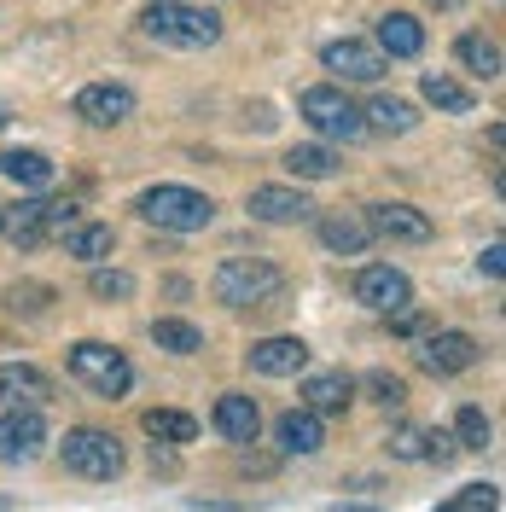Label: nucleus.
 I'll use <instances>...</instances> for the list:
<instances>
[{
    "instance_id": "6ab92c4d",
    "label": "nucleus",
    "mask_w": 506,
    "mask_h": 512,
    "mask_svg": "<svg viewBox=\"0 0 506 512\" xmlns=\"http://www.w3.org/2000/svg\"><path fill=\"white\" fill-rule=\"evenodd\" d=\"M349 396H355L349 373H309L303 379V408H315V414H344Z\"/></svg>"
},
{
    "instance_id": "1a4fd4ad",
    "label": "nucleus",
    "mask_w": 506,
    "mask_h": 512,
    "mask_svg": "<svg viewBox=\"0 0 506 512\" xmlns=\"http://www.w3.org/2000/svg\"><path fill=\"white\" fill-rule=\"evenodd\" d=\"M367 233L390 239V245H425L431 239V216L413 210V204H373L367 210Z\"/></svg>"
},
{
    "instance_id": "4be33fe9",
    "label": "nucleus",
    "mask_w": 506,
    "mask_h": 512,
    "mask_svg": "<svg viewBox=\"0 0 506 512\" xmlns=\"http://www.w3.org/2000/svg\"><path fill=\"white\" fill-rule=\"evenodd\" d=\"M111 245H117L111 222H70V227H64V251L82 256V262H105Z\"/></svg>"
},
{
    "instance_id": "ddd939ff",
    "label": "nucleus",
    "mask_w": 506,
    "mask_h": 512,
    "mask_svg": "<svg viewBox=\"0 0 506 512\" xmlns=\"http://www.w3.org/2000/svg\"><path fill=\"white\" fill-rule=\"evenodd\" d=\"M251 210L256 222H268V227H285V222H309L315 216V204L303 198V187H251Z\"/></svg>"
},
{
    "instance_id": "aec40b11",
    "label": "nucleus",
    "mask_w": 506,
    "mask_h": 512,
    "mask_svg": "<svg viewBox=\"0 0 506 512\" xmlns=\"http://www.w3.org/2000/svg\"><path fill=\"white\" fill-rule=\"evenodd\" d=\"M320 443H326V425H320L315 408H291V414H280V448L285 454H320Z\"/></svg>"
},
{
    "instance_id": "58836bf2",
    "label": "nucleus",
    "mask_w": 506,
    "mask_h": 512,
    "mask_svg": "<svg viewBox=\"0 0 506 512\" xmlns=\"http://www.w3.org/2000/svg\"><path fill=\"white\" fill-rule=\"evenodd\" d=\"M425 6H437V12H454V6H460V0H425Z\"/></svg>"
},
{
    "instance_id": "4c0bfd02",
    "label": "nucleus",
    "mask_w": 506,
    "mask_h": 512,
    "mask_svg": "<svg viewBox=\"0 0 506 512\" xmlns=\"http://www.w3.org/2000/svg\"><path fill=\"white\" fill-rule=\"evenodd\" d=\"M437 512H466V501H460V495H454V501H443V507Z\"/></svg>"
},
{
    "instance_id": "2f4dec72",
    "label": "nucleus",
    "mask_w": 506,
    "mask_h": 512,
    "mask_svg": "<svg viewBox=\"0 0 506 512\" xmlns=\"http://www.w3.org/2000/svg\"><path fill=\"white\" fill-rule=\"evenodd\" d=\"M47 303H53V291L47 286H12L6 291V309H12V315H18V309H24V315H41Z\"/></svg>"
},
{
    "instance_id": "39448f33",
    "label": "nucleus",
    "mask_w": 506,
    "mask_h": 512,
    "mask_svg": "<svg viewBox=\"0 0 506 512\" xmlns=\"http://www.w3.org/2000/svg\"><path fill=\"white\" fill-rule=\"evenodd\" d=\"M70 373L88 384L94 396H105V402L128 396V384H134V367H128V355H123V350H111V344H99V338H82V344L70 350Z\"/></svg>"
},
{
    "instance_id": "9d476101",
    "label": "nucleus",
    "mask_w": 506,
    "mask_h": 512,
    "mask_svg": "<svg viewBox=\"0 0 506 512\" xmlns=\"http://www.w3.org/2000/svg\"><path fill=\"white\" fill-rule=\"evenodd\" d=\"M419 367L437 373V379L466 373V367H477V338L472 332H431V338L419 344Z\"/></svg>"
},
{
    "instance_id": "f704fd0d",
    "label": "nucleus",
    "mask_w": 506,
    "mask_h": 512,
    "mask_svg": "<svg viewBox=\"0 0 506 512\" xmlns=\"http://www.w3.org/2000/svg\"><path fill=\"white\" fill-rule=\"evenodd\" d=\"M460 501H466V512H495L501 507V489H495V483H466Z\"/></svg>"
},
{
    "instance_id": "79ce46f5",
    "label": "nucleus",
    "mask_w": 506,
    "mask_h": 512,
    "mask_svg": "<svg viewBox=\"0 0 506 512\" xmlns=\"http://www.w3.org/2000/svg\"><path fill=\"white\" fill-rule=\"evenodd\" d=\"M0 512H12V501H0Z\"/></svg>"
},
{
    "instance_id": "a211bd4d",
    "label": "nucleus",
    "mask_w": 506,
    "mask_h": 512,
    "mask_svg": "<svg viewBox=\"0 0 506 512\" xmlns=\"http://www.w3.org/2000/svg\"><path fill=\"white\" fill-rule=\"evenodd\" d=\"M0 175H6V181H18V187H30V192H41V187H53V181H59L53 158H47V152H30V146L0 152Z\"/></svg>"
},
{
    "instance_id": "dca6fc26",
    "label": "nucleus",
    "mask_w": 506,
    "mask_h": 512,
    "mask_svg": "<svg viewBox=\"0 0 506 512\" xmlns=\"http://www.w3.org/2000/svg\"><path fill=\"white\" fill-rule=\"evenodd\" d=\"M0 233L18 245V251H35L47 239V198H18L0 210Z\"/></svg>"
},
{
    "instance_id": "473e14b6",
    "label": "nucleus",
    "mask_w": 506,
    "mask_h": 512,
    "mask_svg": "<svg viewBox=\"0 0 506 512\" xmlns=\"http://www.w3.org/2000/svg\"><path fill=\"white\" fill-rule=\"evenodd\" d=\"M390 454L396 460H425V431L419 425H396L390 431Z\"/></svg>"
},
{
    "instance_id": "b1692460",
    "label": "nucleus",
    "mask_w": 506,
    "mask_h": 512,
    "mask_svg": "<svg viewBox=\"0 0 506 512\" xmlns=\"http://www.w3.org/2000/svg\"><path fill=\"white\" fill-rule=\"evenodd\" d=\"M320 245L338 251V256H361L373 245V233H367V222H355V216H326L320 222Z\"/></svg>"
},
{
    "instance_id": "5701e85b",
    "label": "nucleus",
    "mask_w": 506,
    "mask_h": 512,
    "mask_svg": "<svg viewBox=\"0 0 506 512\" xmlns=\"http://www.w3.org/2000/svg\"><path fill=\"white\" fill-rule=\"evenodd\" d=\"M140 425H146V437H152V443H169V448L198 443V419L181 414V408H152Z\"/></svg>"
},
{
    "instance_id": "f257e3e1",
    "label": "nucleus",
    "mask_w": 506,
    "mask_h": 512,
    "mask_svg": "<svg viewBox=\"0 0 506 512\" xmlns=\"http://www.w3.org/2000/svg\"><path fill=\"white\" fill-rule=\"evenodd\" d=\"M210 291L227 309H262V303H280L285 274L268 256H227L222 268H216V280H210Z\"/></svg>"
},
{
    "instance_id": "20e7f679",
    "label": "nucleus",
    "mask_w": 506,
    "mask_h": 512,
    "mask_svg": "<svg viewBox=\"0 0 506 512\" xmlns=\"http://www.w3.org/2000/svg\"><path fill=\"white\" fill-rule=\"evenodd\" d=\"M59 460H64V472H76V478H88V483L123 478V466H128L123 443H117L111 431H99V425H76V431H64Z\"/></svg>"
},
{
    "instance_id": "ea45409f",
    "label": "nucleus",
    "mask_w": 506,
    "mask_h": 512,
    "mask_svg": "<svg viewBox=\"0 0 506 512\" xmlns=\"http://www.w3.org/2000/svg\"><path fill=\"white\" fill-rule=\"evenodd\" d=\"M6 123H12V111H6V105H0V128H6Z\"/></svg>"
},
{
    "instance_id": "bb28decb",
    "label": "nucleus",
    "mask_w": 506,
    "mask_h": 512,
    "mask_svg": "<svg viewBox=\"0 0 506 512\" xmlns=\"http://www.w3.org/2000/svg\"><path fill=\"white\" fill-rule=\"evenodd\" d=\"M454 59L466 64L472 76H483V82L501 76V47H495L489 35H460V41H454Z\"/></svg>"
},
{
    "instance_id": "4468645a",
    "label": "nucleus",
    "mask_w": 506,
    "mask_h": 512,
    "mask_svg": "<svg viewBox=\"0 0 506 512\" xmlns=\"http://www.w3.org/2000/svg\"><path fill=\"white\" fill-rule=\"evenodd\" d=\"M47 396H53V384H47L41 367H30V361H6L0 367V408H41Z\"/></svg>"
},
{
    "instance_id": "423d86ee",
    "label": "nucleus",
    "mask_w": 506,
    "mask_h": 512,
    "mask_svg": "<svg viewBox=\"0 0 506 512\" xmlns=\"http://www.w3.org/2000/svg\"><path fill=\"white\" fill-rule=\"evenodd\" d=\"M297 111L309 117V128L315 134H326V140H361L367 134V117H361V105H349L344 88H303L297 94Z\"/></svg>"
},
{
    "instance_id": "393cba45",
    "label": "nucleus",
    "mask_w": 506,
    "mask_h": 512,
    "mask_svg": "<svg viewBox=\"0 0 506 512\" xmlns=\"http://www.w3.org/2000/svg\"><path fill=\"white\" fill-rule=\"evenodd\" d=\"M285 169H291L297 181H326V175H338L344 163H338L332 146H315V140H309V146H291V152H285Z\"/></svg>"
},
{
    "instance_id": "c9c22d12",
    "label": "nucleus",
    "mask_w": 506,
    "mask_h": 512,
    "mask_svg": "<svg viewBox=\"0 0 506 512\" xmlns=\"http://www.w3.org/2000/svg\"><path fill=\"white\" fill-rule=\"evenodd\" d=\"M460 454V443H454V431H425V460H437V466H448Z\"/></svg>"
},
{
    "instance_id": "7c9ffc66",
    "label": "nucleus",
    "mask_w": 506,
    "mask_h": 512,
    "mask_svg": "<svg viewBox=\"0 0 506 512\" xmlns=\"http://www.w3.org/2000/svg\"><path fill=\"white\" fill-rule=\"evenodd\" d=\"M489 437H495V425H489L483 408H460L454 414V443L460 448H489Z\"/></svg>"
},
{
    "instance_id": "0eeeda50",
    "label": "nucleus",
    "mask_w": 506,
    "mask_h": 512,
    "mask_svg": "<svg viewBox=\"0 0 506 512\" xmlns=\"http://www.w3.org/2000/svg\"><path fill=\"white\" fill-rule=\"evenodd\" d=\"M355 297H361L367 309H379V315H396V309L413 303V280L402 268H390V262H367V268L355 274Z\"/></svg>"
},
{
    "instance_id": "2eb2a0df",
    "label": "nucleus",
    "mask_w": 506,
    "mask_h": 512,
    "mask_svg": "<svg viewBox=\"0 0 506 512\" xmlns=\"http://www.w3.org/2000/svg\"><path fill=\"white\" fill-rule=\"evenodd\" d=\"M251 367L262 379H291L309 367V344L303 338H262V344H251Z\"/></svg>"
},
{
    "instance_id": "e433bc0d",
    "label": "nucleus",
    "mask_w": 506,
    "mask_h": 512,
    "mask_svg": "<svg viewBox=\"0 0 506 512\" xmlns=\"http://www.w3.org/2000/svg\"><path fill=\"white\" fill-rule=\"evenodd\" d=\"M483 274H489V280H501L506 274V245L501 239H489V251H483Z\"/></svg>"
},
{
    "instance_id": "f8f14e48",
    "label": "nucleus",
    "mask_w": 506,
    "mask_h": 512,
    "mask_svg": "<svg viewBox=\"0 0 506 512\" xmlns=\"http://www.w3.org/2000/svg\"><path fill=\"white\" fill-rule=\"evenodd\" d=\"M76 117L94 123V128H117L134 117V94H128L123 82H94V88L76 94Z\"/></svg>"
},
{
    "instance_id": "f03ea898",
    "label": "nucleus",
    "mask_w": 506,
    "mask_h": 512,
    "mask_svg": "<svg viewBox=\"0 0 506 512\" xmlns=\"http://www.w3.org/2000/svg\"><path fill=\"white\" fill-rule=\"evenodd\" d=\"M134 210H140L152 227H163V233H204V227L216 222V204H210L198 187H175V181L146 187Z\"/></svg>"
},
{
    "instance_id": "72a5a7b5",
    "label": "nucleus",
    "mask_w": 506,
    "mask_h": 512,
    "mask_svg": "<svg viewBox=\"0 0 506 512\" xmlns=\"http://www.w3.org/2000/svg\"><path fill=\"white\" fill-rule=\"evenodd\" d=\"M367 390H373V402H384V408H402V402H408V384L396 379V373H373Z\"/></svg>"
},
{
    "instance_id": "9b49d317",
    "label": "nucleus",
    "mask_w": 506,
    "mask_h": 512,
    "mask_svg": "<svg viewBox=\"0 0 506 512\" xmlns=\"http://www.w3.org/2000/svg\"><path fill=\"white\" fill-rule=\"evenodd\" d=\"M41 443H47L41 408H6L0 414V460H35Z\"/></svg>"
},
{
    "instance_id": "c85d7f7f",
    "label": "nucleus",
    "mask_w": 506,
    "mask_h": 512,
    "mask_svg": "<svg viewBox=\"0 0 506 512\" xmlns=\"http://www.w3.org/2000/svg\"><path fill=\"white\" fill-rule=\"evenodd\" d=\"M152 344L169 355H198L204 350V332L192 320H152Z\"/></svg>"
},
{
    "instance_id": "a878e982",
    "label": "nucleus",
    "mask_w": 506,
    "mask_h": 512,
    "mask_svg": "<svg viewBox=\"0 0 506 512\" xmlns=\"http://www.w3.org/2000/svg\"><path fill=\"white\" fill-rule=\"evenodd\" d=\"M361 117H367V134H373V128H379V134H408V128L419 123V111H413L408 99H396V94H379Z\"/></svg>"
},
{
    "instance_id": "c756f323",
    "label": "nucleus",
    "mask_w": 506,
    "mask_h": 512,
    "mask_svg": "<svg viewBox=\"0 0 506 512\" xmlns=\"http://www.w3.org/2000/svg\"><path fill=\"white\" fill-rule=\"evenodd\" d=\"M88 291H94L99 303H128L134 297V274L128 268H94L88 274Z\"/></svg>"
},
{
    "instance_id": "412c9836",
    "label": "nucleus",
    "mask_w": 506,
    "mask_h": 512,
    "mask_svg": "<svg viewBox=\"0 0 506 512\" xmlns=\"http://www.w3.org/2000/svg\"><path fill=\"white\" fill-rule=\"evenodd\" d=\"M216 431H222L227 443H256L262 414H256L251 396H222V402H216Z\"/></svg>"
},
{
    "instance_id": "6e6552de",
    "label": "nucleus",
    "mask_w": 506,
    "mask_h": 512,
    "mask_svg": "<svg viewBox=\"0 0 506 512\" xmlns=\"http://www.w3.org/2000/svg\"><path fill=\"white\" fill-rule=\"evenodd\" d=\"M320 64H326L332 76H344V82H379L384 70H390V59H384L379 47H373V41H355V35H344V41H326Z\"/></svg>"
},
{
    "instance_id": "a19ab883",
    "label": "nucleus",
    "mask_w": 506,
    "mask_h": 512,
    "mask_svg": "<svg viewBox=\"0 0 506 512\" xmlns=\"http://www.w3.org/2000/svg\"><path fill=\"white\" fill-rule=\"evenodd\" d=\"M338 512H367V507H338Z\"/></svg>"
},
{
    "instance_id": "7ed1b4c3",
    "label": "nucleus",
    "mask_w": 506,
    "mask_h": 512,
    "mask_svg": "<svg viewBox=\"0 0 506 512\" xmlns=\"http://www.w3.org/2000/svg\"><path fill=\"white\" fill-rule=\"evenodd\" d=\"M140 30L152 41H169V47H216L222 41V18L198 12V6H181V0H152L140 12Z\"/></svg>"
},
{
    "instance_id": "cd10ccee",
    "label": "nucleus",
    "mask_w": 506,
    "mask_h": 512,
    "mask_svg": "<svg viewBox=\"0 0 506 512\" xmlns=\"http://www.w3.org/2000/svg\"><path fill=\"white\" fill-rule=\"evenodd\" d=\"M419 94L431 99L437 111H454V117H466L472 111V88H460L448 70H425V82H419Z\"/></svg>"
},
{
    "instance_id": "f3484780",
    "label": "nucleus",
    "mask_w": 506,
    "mask_h": 512,
    "mask_svg": "<svg viewBox=\"0 0 506 512\" xmlns=\"http://www.w3.org/2000/svg\"><path fill=\"white\" fill-rule=\"evenodd\" d=\"M419 47H425L419 18H413V12H384L379 18V53L384 59H419Z\"/></svg>"
}]
</instances>
